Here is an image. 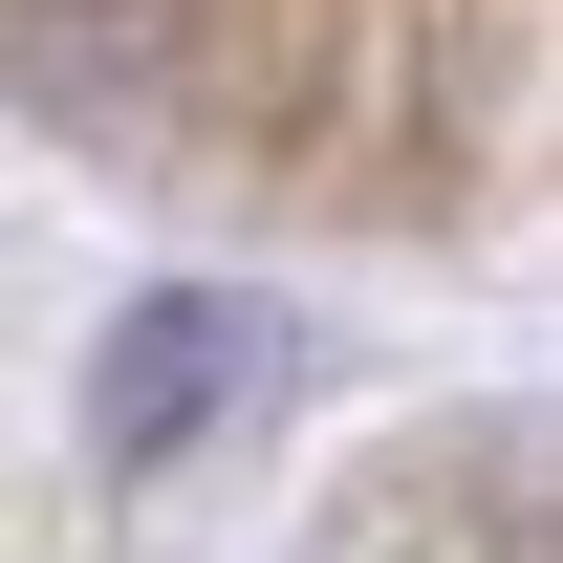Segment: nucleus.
Wrapping results in <instances>:
<instances>
[{
    "instance_id": "f257e3e1",
    "label": "nucleus",
    "mask_w": 563,
    "mask_h": 563,
    "mask_svg": "<svg viewBox=\"0 0 563 563\" xmlns=\"http://www.w3.org/2000/svg\"><path fill=\"white\" fill-rule=\"evenodd\" d=\"M239 368H261V347H239V303H131V347H109V477H152Z\"/></svg>"
}]
</instances>
